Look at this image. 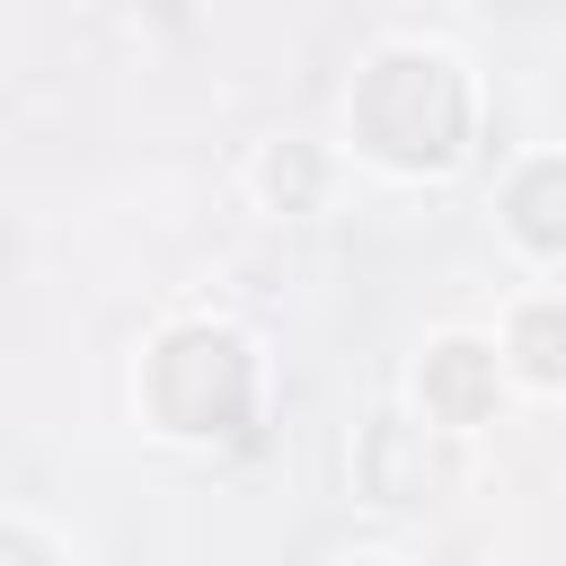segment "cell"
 Here are the masks:
<instances>
[{
  "instance_id": "cell-1",
  "label": "cell",
  "mask_w": 566,
  "mask_h": 566,
  "mask_svg": "<svg viewBox=\"0 0 566 566\" xmlns=\"http://www.w3.org/2000/svg\"><path fill=\"white\" fill-rule=\"evenodd\" d=\"M513 221H522L531 248H566V168H557V159L513 186Z\"/></svg>"
},
{
  "instance_id": "cell-3",
  "label": "cell",
  "mask_w": 566,
  "mask_h": 566,
  "mask_svg": "<svg viewBox=\"0 0 566 566\" xmlns=\"http://www.w3.org/2000/svg\"><path fill=\"white\" fill-rule=\"evenodd\" d=\"M522 345H531V371H566V327L557 318H531Z\"/></svg>"
},
{
  "instance_id": "cell-2",
  "label": "cell",
  "mask_w": 566,
  "mask_h": 566,
  "mask_svg": "<svg viewBox=\"0 0 566 566\" xmlns=\"http://www.w3.org/2000/svg\"><path fill=\"white\" fill-rule=\"evenodd\" d=\"M433 407L469 416L478 407V345H442V380H433Z\"/></svg>"
}]
</instances>
